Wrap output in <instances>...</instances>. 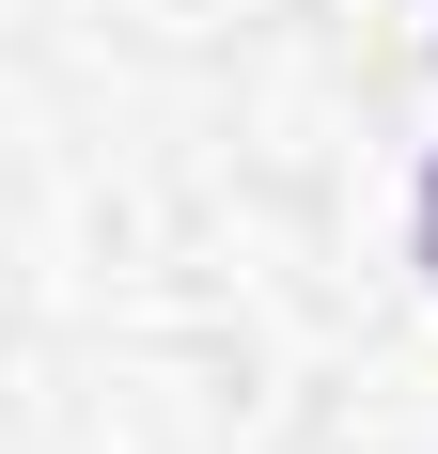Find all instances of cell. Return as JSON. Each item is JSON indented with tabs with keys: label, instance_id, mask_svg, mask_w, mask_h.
<instances>
[{
	"label": "cell",
	"instance_id": "6da1fadb",
	"mask_svg": "<svg viewBox=\"0 0 438 454\" xmlns=\"http://www.w3.org/2000/svg\"><path fill=\"white\" fill-rule=\"evenodd\" d=\"M423 267H438V188H423Z\"/></svg>",
	"mask_w": 438,
	"mask_h": 454
}]
</instances>
